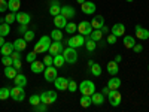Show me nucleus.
<instances>
[{"mask_svg": "<svg viewBox=\"0 0 149 112\" xmlns=\"http://www.w3.org/2000/svg\"><path fill=\"white\" fill-rule=\"evenodd\" d=\"M49 46H51V37L49 36H42L39 42L34 45V52L36 54H42V52H46Z\"/></svg>", "mask_w": 149, "mask_h": 112, "instance_id": "f257e3e1", "label": "nucleus"}, {"mask_svg": "<svg viewBox=\"0 0 149 112\" xmlns=\"http://www.w3.org/2000/svg\"><path fill=\"white\" fill-rule=\"evenodd\" d=\"M82 94H86V96H91V94H94L95 93V85H94V82L93 81H90V79H85V81H82L81 84H79V88H78Z\"/></svg>", "mask_w": 149, "mask_h": 112, "instance_id": "f03ea898", "label": "nucleus"}, {"mask_svg": "<svg viewBox=\"0 0 149 112\" xmlns=\"http://www.w3.org/2000/svg\"><path fill=\"white\" fill-rule=\"evenodd\" d=\"M63 55H64V60H66V63L69 64H74L78 61V52H76V48H66L64 51H63Z\"/></svg>", "mask_w": 149, "mask_h": 112, "instance_id": "7ed1b4c3", "label": "nucleus"}, {"mask_svg": "<svg viewBox=\"0 0 149 112\" xmlns=\"http://www.w3.org/2000/svg\"><path fill=\"white\" fill-rule=\"evenodd\" d=\"M57 100V93L54 90H48V91H42L40 93V102L45 105H52Z\"/></svg>", "mask_w": 149, "mask_h": 112, "instance_id": "20e7f679", "label": "nucleus"}, {"mask_svg": "<svg viewBox=\"0 0 149 112\" xmlns=\"http://www.w3.org/2000/svg\"><path fill=\"white\" fill-rule=\"evenodd\" d=\"M107 100H109L110 106L116 108V106H119L121 102H122V96H121V93H119L118 90H110V91L107 93Z\"/></svg>", "mask_w": 149, "mask_h": 112, "instance_id": "39448f33", "label": "nucleus"}, {"mask_svg": "<svg viewBox=\"0 0 149 112\" xmlns=\"http://www.w3.org/2000/svg\"><path fill=\"white\" fill-rule=\"evenodd\" d=\"M66 42H67V45L72 46V48H81V46L85 45V36H82V34H74V36L70 37V39H67Z\"/></svg>", "mask_w": 149, "mask_h": 112, "instance_id": "423d86ee", "label": "nucleus"}, {"mask_svg": "<svg viewBox=\"0 0 149 112\" xmlns=\"http://www.w3.org/2000/svg\"><path fill=\"white\" fill-rule=\"evenodd\" d=\"M10 97L14 99L15 102H22L24 99H26V93H24V88H22V87L15 85L14 88H10Z\"/></svg>", "mask_w": 149, "mask_h": 112, "instance_id": "0eeeda50", "label": "nucleus"}, {"mask_svg": "<svg viewBox=\"0 0 149 112\" xmlns=\"http://www.w3.org/2000/svg\"><path fill=\"white\" fill-rule=\"evenodd\" d=\"M43 75H45V81H46V82H54L55 78L58 76L57 67H55V66H48V67H45Z\"/></svg>", "mask_w": 149, "mask_h": 112, "instance_id": "6e6552de", "label": "nucleus"}, {"mask_svg": "<svg viewBox=\"0 0 149 112\" xmlns=\"http://www.w3.org/2000/svg\"><path fill=\"white\" fill-rule=\"evenodd\" d=\"M93 30H94V29H93V26H91L90 21H81V22L78 24V32H79V34H82V36H90Z\"/></svg>", "mask_w": 149, "mask_h": 112, "instance_id": "1a4fd4ad", "label": "nucleus"}, {"mask_svg": "<svg viewBox=\"0 0 149 112\" xmlns=\"http://www.w3.org/2000/svg\"><path fill=\"white\" fill-rule=\"evenodd\" d=\"M54 85L55 88L60 90V91H66L69 88V79L64 78V76H57L55 81H54Z\"/></svg>", "mask_w": 149, "mask_h": 112, "instance_id": "9d476101", "label": "nucleus"}, {"mask_svg": "<svg viewBox=\"0 0 149 112\" xmlns=\"http://www.w3.org/2000/svg\"><path fill=\"white\" fill-rule=\"evenodd\" d=\"M48 51L51 52V55H52V57H54V55H57V54H63L64 48H63V43H61V41H54V42L51 43V46H49Z\"/></svg>", "mask_w": 149, "mask_h": 112, "instance_id": "9b49d317", "label": "nucleus"}, {"mask_svg": "<svg viewBox=\"0 0 149 112\" xmlns=\"http://www.w3.org/2000/svg\"><path fill=\"white\" fill-rule=\"evenodd\" d=\"M81 9H82L84 14L93 15L94 12H95V3H94V2H90V0H85V3L81 5Z\"/></svg>", "mask_w": 149, "mask_h": 112, "instance_id": "f8f14e48", "label": "nucleus"}, {"mask_svg": "<svg viewBox=\"0 0 149 112\" xmlns=\"http://www.w3.org/2000/svg\"><path fill=\"white\" fill-rule=\"evenodd\" d=\"M136 37L140 41H148L149 39V30L142 27V26H136Z\"/></svg>", "mask_w": 149, "mask_h": 112, "instance_id": "ddd939ff", "label": "nucleus"}, {"mask_svg": "<svg viewBox=\"0 0 149 112\" xmlns=\"http://www.w3.org/2000/svg\"><path fill=\"white\" fill-rule=\"evenodd\" d=\"M110 33L115 34L116 37H121V36H124V33H125V26H124V24H121V22H116V24H113V26H112Z\"/></svg>", "mask_w": 149, "mask_h": 112, "instance_id": "4468645a", "label": "nucleus"}, {"mask_svg": "<svg viewBox=\"0 0 149 112\" xmlns=\"http://www.w3.org/2000/svg\"><path fill=\"white\" fill-rule=\"evenodd\" d=\"M60 14L63 15V17H66L67 20H70V18H73V17H76V10H74L72 6H69V5H66V6H61V10H60Z\"/></svg>", "mask_w": 149, "mask_h": 112, "instance_id": "2eb2a0df", "label": "nucleus"}, {"mask_svg": "<svg viewBox=\"0 0 149 112\" xmlns=\"http://www.w3.org/2000/svg\"><path fill=\"white\" fill-rule=\"evenodd\" d=\"M45 67H46V66H45L43 61H37V60H34L33 63H30V69H31L33 73H43Z\"/></svg>", "mask_w": 149, "mask_h": 112, "instance_id": "dca6fc26", "label": "nucleus"}, {"mask_svg": "<svg viewBox=\"0 0 149 112\" xmlns=\"http://www.w3.org/2000/svg\"><path fill=\"white\" fill-rule=\"evenodd\" d=\"M14 51H15V48H14V43L12 42H5L0 46V54L2 55H10Z\"/></svg>", "mask_w": 149, "mask_h": 112, "instance_id": "f3484780", "label": "nucleus"}, {"mask_svg": "<svg viewBox=\"0 0 149 112\" xmlns=\"http://www.w3.org/2000/svg\"><path fill=\"white\" fill-rule=\"evenodd\" d=\"M54 24H55L57 29H66V26H67V18L63 17L61 14H58L57 17H54Z\"/></svg>", "mask_w": 149, "mask_h": 112, "instance_id": "a211bd4d", "label": "nucleus"}, {"mask_svg": "<svg viewBox=\"0 0 149 112\" xmlns=\"http://www.w3.org/2000/svg\"><path fill=\"white\" fill-rule=\"evenodd\" d=\"M84 46L86 48V51H88V52H94L95 48H97V42L93 41L90 36H85V45Z\"/></svg>", "mask_w": 149, "mask_h": 112, "instance_id": "6ab92c4d", "label": "nucleus"}, {"mask_svg": "<svg viewBox=\"0 0 149 112\" xmlns=\"http://www.w3.org/2000/svg\"><path fill=\"white\" fill-rule=\"evenodd\" d=\"M91 100H93V105H97V106H100L104 103V94L103 93H94L91 94Z\"/></svg>", "mask_w": 149, "mask_h": 112, "instance_id": "aec40b11", "label": "nucleus"}, {"mask_svg": "<svg viewBox=\"0 0 149 112\" xmlns=\"http://www.w3.org/2000/svg\"><path fill=\"white\" fill-rule=\"evenodd\" d=\"M27 43H29V42H27L26 39H24V37H22V39H21V37H19V39H17V41L14 42V48H15V51L22 52L24 49L27 48Z\"/></svg>", "mask_w": 149, "mask_h": 112, "instance_id": "412c9836", "label": "nucleus"}, {"mask_svg": "<svg viewBox=\"0 0 149 112\" xmlns=\"http://www.w3.org/2000/svg\"><path fill=\"white\" fill-rule=\"evenodd\" d=\"M19 8H21V0H8V9L10 12L17 14L19 10Z\"/></svg>", "mask_w": 149, "mask_h": 112, "instance_id": "4be33fe9", "label": "nucleus"}, {"mask_svg": "<svg viewBox=\"0 0 149 112\" xmlns=\"http://www.w3.org/2000/svg\"><path fill=\"white\" fill-rule=\"evenodd\" d=\"M90 22H91L93 29H102V27L104 26V18H103L102 15H97V17H94Z\"/></svg>", "mask_w": 149, "mask_h": 112, "instance_id": "5701e85b", "label": "nucleus"}, {"mask_svg": "<svg viewBox=\"0 0 149 112\" xmlns=\"http://www.w3.org/2000/svg\"><path fill=\"white\" fill-rule=\"evenodd\" d=\"M17 21L19 22V24H29L30 22V15L27 14V12H17Z\"/></svg>", "mask_w": 149, "mask_h": 112, "instance_id": "b1692460", "label": "nucleus"}, {"mask_svg": "<svg viewBox=\"0 0 149 112\" xmlns=\"http://www.w3.org/2000/svg\"><path fill=\"white\" fill-rule=\"evenodd\" d=\"M17 75H18V70L14 66H5V76L8 79H14Z\"/></svg>", "mask_w": 149, "mask_h": 112, "instance_id": "393cba45", "label": "nucleus"}, {"mask_svg": "<svg viewBox=\"0 0 149 112\" xmlns=\"http://www.w3.org/2000/svg\"><path fill=\"white\" fill-rule=\"evenodd\" d=\"M107 87H109L110 90H118L119 87H121V79H119V78L116 76V75H115V76H112V78L109 79Z\"/></svg>", "mask_w": 149, "mask_h": 112, "instance_id": "a878e982", "label": "nucleus"}, {"mask_svg": "<svg viewBox=\"0 0 149 112\" xmlns=\"http://www.w3.org/2000/svg\"><path fill=\"white\" fill-rule=\"evenodd\" d=\"M107 72L112 75V76H115V75H118V72H119V66H118V63L113 60V61H109L107 63Z\"/></svg>", "mask_w": 149, "mask_h": 112, "instance_id": "bb28decb", "label": "nucleus"}, {"mask_svg": "<svg viewBox=\"0 0 149 112\" xmlns=\"http://www.w3.org/2000/svg\"><path fill=\"white\" fill-rule=\"evenodd\" d=\"M60 10H61V6H60V3L57 2V0H52L51 6H49V14H51L52 17H57V15L60 14Z\"/></svg>", "mask_w": 149, "mask_h": 112, "instance_id": "cd10ccee", "label": "nucleus"}, {"mask_svg": "<svg viewBox=\"0 0 149 112\" xmlns=\"http://www.w3.org/2000/svg\"><path fill=\"white\" fill-rule=\"evenodd\" d=\"M14 81H15V85L22 87V88L27 85V76H26V75H22V73H18L17 76L14 78Z\"/></svg>", "mask_w": 149, "mask_h": 112, "instance_id": "c85d7f7f", "label": "nucleus"}, {"mask_svg": "<svg viewBox=\"0 0 149 112\" xmlns=\"http://www.w3.org/2000/svg\"><path fill=\"white\" fill-rule=\"evenodd\" d=\"M122 43H124V46H125L127 49H133V46L136 45V41H134L133 36H124L122 37Z\"/></svg>", "mask_w": 149, "mask_h": 112, "instance_id": "c756f323", "label": "nucleus"}, {"mask_svg": "<svg viewBox=\"0 0 149 112\" xmlns=\"http://www.w3.org/2000/svg\"><path fill=\"white\" fill-rule=\"evenodd\" d=\"M79 103H81V106H82V108H90V106L93 105V100H91V96H86V94H82V97H81V100H79Z\"/></svg>", "mask_w": 149, "mask_h": 112, "instance_id": "7c9ffc66", "label": "nucleus"}, {"mask_svg": "<svg viewBox=\"0 0 149 112\" xmlns=\"http://www.w3.org/2000/svg\"><path fill=\"white\" fill-rule=\"evenodd\" d=\"M64 63H66V60H64V55H63V54L54 55V66H55V67H63Z\"/></svg>", "mask_w": 149, "mask_h": 112, "instance_id": "2f4dec72", "label": "nucleus"}, {"mask_svg": "<svg viewBox=\"0 0 149 112\" xmlns=\"http://www.w3.org/2000/svg\"><path fill=\"white\" fill-rule=\"evenodd\" d=\"M90 37H91V39L93 41H100L102 39V37H103V32L100 30V29H94L93 32H91V34H90Z\"/></svg>", "mask_w": 149, "mask_h": 112, "instance_id": "473e14b6", "label": "nucleus"}, {"mask_svg": "<svg viewBox=\"0 0 149 112\" xmlns=\"http://www.w3.org/2000/svg\"><path fill=\"white\" fill-rule=\"evenodd\" d=\"M51 39L52 41H63V32L60 29H55L51 32Z\"/></svg>", "mask_w": 149, "mask_h": 112, "instance_id": "72a5a7b5", "label": "nucleus"}, {"mask_svg": "<svg viewBox=\"0 0 149 112\" xmlns=\"http://www.w3.org/2000/svg\"><path fill=\"white\" fill-rule=\"evenodd\" d=\"M10 33V27H9V24L8 22H2L0 24V36H8Z\"/></svg>", "mask_w": 149, "mask_h": 112, "instance_id": "f704fd0d", "label": "nucleus"}, {"mask_svg": "<svg viewBox=\"0 0 149 112\" xmlns=\"http://www.w3.org/2000/svg\"><path fill=\"white\" fill-rule=\"evenodd\" d=\"M9 97H10V88H8V87L0 88V100H6Z\"/></svg>", "mask_w": 149, "mask_h": 112, "instance_id": "c9c22d12", "label": "nucleus"}, {"mask_svg": "<svg viewBox=\"0 0 149 112\" xmlns=\"http://www.w3.org/2000/svg\"><path fill=\"white\" fill-rule=\"evenodd\" d=\"M90 69H91V73L94 75V76H100V75H102V66H100V64L93 63Z\"/></svg>", "mask_w": 149, "mask_h": 112, "instance_id": "e433bc0d", "label": "nucleus"}, {"mask_svg": "<svg viewBox=\"0 0 149 112\" xmlns=\"http://www.w3.org/2000/svg\"><path fill=\"white\" fill-rule=\"evenodd\" d=\"M66 32H67L69 34L76 33V32H78V24H76V22H67V26H66Z\"/></svg>", "mask_w": 149, "mask_h": 112, "instance_id": "4c0bfd02", "label": "nucleus"}, {"mask_svg": "<svg viewBox=\"0 0 149 112\" xmlns=\"http://www.w3.org/2000/svg\"><path fill=\"white\" fill-rule=\"evenodd\" d=\"M29 102H30V105H31V106L39 105V103H40V96H39V94H33V96H30Z\"/></svg>", "mask_w": 149, "mask_h": 112, "instance_id": "58836bf2", "label": "nucleus"}, {"mask_svg": "<svg viewBox=\"0 0 149 112\" xmlns=\"http://www.w3.org/2000/svg\"><path fill=\"white\" fill-rule=\"evenodd\" d=\"M2 64L12 66V64H14V58H12L10 55H2Z\"/></svg>", "mask_w": 149, "mask_h": 112, "instance_id": "ea45409f", "label": "nucleus"}, {"mask_svg": "<svg viewBox=\"0 0 149 112\" xmlns=\"http://www.w3.org/2000/svg\"><path fill=\"white\" fill-rule=\"evenodd\" d=\"M15 21H17V15L14 14V12H10V14H8L5 17V22H8V24H12V22H15Z\"/></svg>", "mask_w": 149, "mask_h": 112, "instance_id": "a19ab883", "label": "nucleus"}, {"mask_svg": "<svg viewBox=\"0 0 149 112\" xmlns=\"http://www.w3.org/2000/svg\"><path fill=\"white\" fill-rule=\"evenodd\" d=\"M33 109H34V112H45L46 109H48V105H45V103H39V105H36V106H33Z\"/></svg>", "mask_w": 149, "mask_h": 112, "instance_id": "79ce46f5", "label": "nucleus"}, {"mask_svg": "<svg viewBox=\"0 0 149 112\" xmlns=\"http://www.w3.org/2000/svg\"><path fill=\"white\" fill-rule=\"evenodd\" d=\"M24 39H26L27 42H31L34 39V32L33 30H27L26 33H24Z\"/></svg>", "mask_w": 149, "mask_h": 112, "instance_id": "37998d69", "label": "nucleus"}, {"mask_svg": "<svg viewBox=\"0 0 149 112\" xmlns=\"http://www.w3.org/2000/svg\"><path fill=\"white\" fill-rule=\"evenodd\" d=\"M79 88V85L76 84V82H74V81H72V79H69V91H72V93H74V91H76Z\"/></svg>", "mask_w": 149, "mask_h": 112, "instance_id": "c03bdc74", "label": "nucleus"}, {"mask_svg": "<svg viewBox=\"0 0 149 112\" xmlns=\"http://www.w3.org/2000/svg\"><path fill=\"white\" fill-rule=\"evenodd\" d=\"M43 63H45L46 67H48V66H52V64H54V57H52V55H45Z\"/></svg>", "mask_w": 149, "mask_h": 112, "instance_id": "a18cd8bd", "label": "nucleus"}, {"mask_svg": "<svg viewBox=\"0 0 149 112\" xmlns=\"http://www.w3.org/2000/svg\"><path fill=\"white\" fill-rule=\"evenodd\" d=\"M6 10H8V2L6 0H0V14H3Z\"/></svg>", "mask_w": 149, "mask_h": 112, "instance_id": "49530a36", "label": "nucleus"}, {"mask_svg": "<svg viewBox=\"0 0 149 112\" xmlns=\"http://www.w3.org/2000/svg\"><path fill=\"white\" fill-rule=\"evenodd\" d=\"M116 39H118V37H116L115 34L110 33V34L107 36V43H109V45H115V43H116Z\"/></svg>", "mask_w": 149, "mask_h": 112, "instance_id": "de8ad7c7", "label": "nucleus"}, {"mask_svg": "<svg viewBox=\"0 0 149 112\" xmlns=\"http://www.w3.org/2000/svg\"><path fill=\"white\" fill-rule=\"evenodd\" d=\"M36 57H37V54L33 51V52H29L27 54V61H29V63H33V61L36 60Z\"/></svg>", "mask_w": 149, "mask_h": 112, "instance_id": "09e8293b", "label": "nucleus"}, {"mask_svg": "<svg viewBox=\"0 0 149 112\" xmlns=\"http://www.w3.org/2000/svg\"><path fill=\"white\" fill-rule=\"evenodd\" d=\"M12 66H14L17 70H21V67H22V64H21V60H14V64H12Z\"/></svg>", "mask_w": 149, "mask_h": 112, "instance_id": "8fccbe9b", "label": "nucleus"}, {"mask_svg": "<svg viewBox=\"0 0 149 112\" xmlns=\"http://www.w3.org/2000/svg\"><path fill=\"white\" fill-rule=\"evenodd\" d=\"M10 57L14 58V60H21V52L19 51H14V52L10 54Z\"/></svg>", "mask_w": 149, "mask_h": 112, "instance_id": "3c124183", "label": "nucleus"}, {"mask_svg": "<svg viewBox=\"0 0 149 112\" xmlns=\"http://www.w3.org/2000/svg\"><path fill=\"white\" fill-rule=\"evenodd\" d=\"M18 32H19V33H22V34L26 33V32H27V24H19V29H18Z\"/></svg>", "mask_w": 149, "mask_h": 112, "instance_id": "603ef678", "label": "nucleus"}, {"mask_svg": "<svg viewBox=\"0 0 149 112\" xmlns=\"http://www.w3.org/2000/svg\"><path fill=\"white\" fill-rule=\"evenodd\" d=\"M133 49H134V52H142L143 46H142V45H139V43H136V45L133 46Z\"/></svg>", "mask_w": 149, "mask_h": 112, "instance_id": "864d4df0", "label": "nucleus"}, {"mask_svg": "<svg viewBox=\"0 0 149 112\" xmlns=\"http://www.w3.org/2000/svg\"><path fill=\"white\" fill-rule=\"evenodd\" d=\"M109 91H110V88H109V87H104V88L102 90V93H103V94H107Z\"/></svg>", "mask_w": 149, "mask_h": 112, "instance_id": "5fc2aeb1", "label": "nucleus"}, {"mask_svg": "<svg viewBox=\"0 0 149 112\" xmlns=\"http://www.w3.org/2000/svg\"><path fill=\"white\" fill-rule=\"evenodd\" d=\"M5 43V36H0V46Z\"/></svg>", "mask_w": 149, "mask_h": 112, "instance_id": "6e6d98bb", "label": "nucleus"}, {"mask_svg": "<svg viewBox=\"0 0 149 112\" xmlns=\"http://www.w3.org/2000/svg\"><path fill=\"white\" fill-rule=\"evenodd\" d=\"M121 60H122V57H121V55H116V57H115V61H116V63H119Z\"/></svg>", "mask_w": 149, "mask_h": 112, "instance_id": "4d7b16f0", "label": "nucleus"}, {"mask_svg": "<svg viewBox=\"0 0 149 112\" xmlns=\"http://www.w3.org/2000/svg\"><path fill=\"white\" fill-rule=\"evenodd\" d=\"M100 30H102L103 33H107V32H109V29H107V27H104V26H103V27H102Z\"/></svg>", "mask_w": 149, "mask_h": 112, "instance_id": "13d9d810", "label": "nucleus"}, {"mask_svg": "<svg viewBox=\"0 0 149 112\" xmlns=\"http://www.w3.org/2000/svg\"><path fill=\"white\" fill-rule=\"evenodd\" d=\"M76 2H78L79 5H82V3H85V0H76Z\"/></svg>", "mask_w": 149, "mask_h": 112, "instance_id": "bf43d9fd", "label": "nucleus"}, {"mask_svg": "<svg viewBox=\"0 0 149 112\" xmlns=\"http://www.w3.org/2000/svg\"><path fill=\"white\" fill-rule=\"evenodd\" d=\"M127 2H134V0H127Z\"/></svg>", "mask_w": 149, "mask_h": 112, "instance_id": "052dcab7", "label": "nucleus"}, {"mask_svg": "<svg viewBox=\"0 0 149 112\" xmlns=\"http://www.w3.org/2000/svg\"><path fill=\"white\" fill-rule=\"evenodd\" d=\"M148 70H149V66H148Z\"/></svg>", "mask_w": 149, "mask_h": 112, "instance_id": "680f3d73", "label": "nucleus"}]
</instances>
